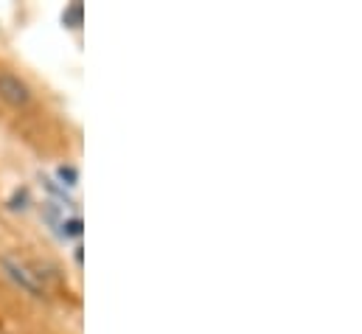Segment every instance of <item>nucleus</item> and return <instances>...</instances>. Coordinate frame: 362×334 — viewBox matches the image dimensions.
Instances as JSON below:
<instances>
[{"instance_id": "39448f33", "label": "nucleus", "mask_w": 362, "mask_h": 334, "mask_svg": "<svg viewBox=\"0 0 362 334\" xmlns=\"http://www.w3.org/2000/svg\"><path fill=\"white\" fill-rule=\"evenodd\" d=\"M62 23L71 25V28H79L82 25V3H74L62 11Z\"/></svg>"}, {"instance_id": "f03ea898", "label": "nucleus", "mask_w": 362, "mask_h": 334, "mask_svg": "<svg viewBox=\"0 0 362 334\" xmlns=\"http://www.w3.org/2000/svg\"><path fill=\"white\" fill-rule=\"evenodd\" d=\"M0 98L11 107H25L31 101V87L14 74H0Z\"/></svg>"}, {"instance_id": "20e7f679", "label": "nucleus", "mask_w": 362, "mask_h": 334, "mask_svg": "<svg viewBox=\"0 0 362 334\" xmlns=\"http://www.w3.org/2000/svg\"><path fill=\"white\" fill-rule=\"evenodd\" d=\"M57 183H59L62 188H76V185H79V171H76V166L57 168Z\"/></svg>"}, {"instance_id": "7ed1b4c3", "label": "nucleus", "mask_w": 362, "mask_h": 334, "mask_svg": "<svg viewBox=\"0 0 362 334\" xmlns=\"http://www.w3.org/2000/svg\"><path fill=\"white\" fill-rule=\"evenodd\" d=\"M57 231H59L62 239H79V236H82V217H79V214L62 217L59 225H57Z\"/></svg>"}, {"instance_id": "f257e3e1", "label": "nucleus", "mask_w": 362, "mask_h": 334, "mask_svg": "<svg viewBox=\"0 0 362 334\" xmlns=\"http://www.w3.org/2000/svg\"><path fill=\"white\" fill-rule=\"evenodd\" d=\"M0 267L6 270V275L23 289V292H28L31 298H42L45 295V287H42V281H40V272H34L28 264H23L20 258H14V255H3L0 258Z\"/></svg>"}]
</instances>
